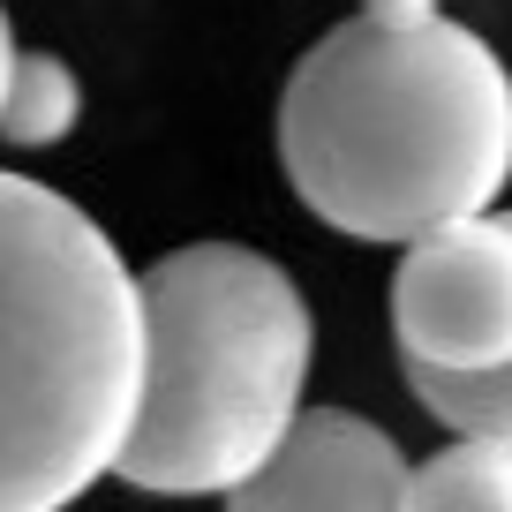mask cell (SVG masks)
<instances>
[{
	"label": "cell",
	"instance_id": "obj_2",
	"mask_svg": "<svg viewBox=\"0 0 512 512\" xmlns=\"http://www.w3.org/2000/svg\"><path fill=\"white\" fill-rule=\"evenodd\" d=\"M144 400V294L83 204L0 166V512H68Z\"/></svg>",
	"mask_w": 512,
	"mask_h": 512
},
{
	"label": "cell",
	"instance_id": "obj_6",
	"mask_svg": "<svg viewBox=\"0 0 512 512\" xmlns=\"http://www.w3.org/2000/svg\"><path fill=\"white\" fill-rule=\"evenodd\" d=\"M407 512H512V445L452 437L422 467H407Z\"/></svg>",
	"mask_w": 512,
	"mask_h": 512
},
{
	"label": "cell",
	"instance_id": "obj_8",
	"mask_svg": "<svg viewBox=\"0 0 512 512\" xmlns=\"http://www.w3.org/2000/svg\"><path fill=\"white\" fill-rule=\"evenodd\" d=\"M407 384L445 430L512 445V369H497V377H407Z\"/></svg>",
	"mask_w": 512,
	"mask_h": 512
},
{
	"label": "cell",
	"instance_id": "obj_5",
	"mask_svg": "<svg viewBox=\"0 0 512 512\" xmlns=\"http://www.w3.org/2000/svg\"><path fill=\"white\" fill-rule=\"evenodd\" d=\"M226 512H407V452L354 407H302Z\"/></svg>",
	"mask_w": 512,
	"mask_h": 512
},
{
	"label": "cell",
	"instance_id": "obj_9",
	"mask_svg": "<svg viewBox=\"0 0 512 512\" xmlns=\"http://www.w3.org/2000/svg\"><path fill=\"white\" fill-rule=\"evenodd\" d=\"M8 68H16V31H8V8H0V98H8Z\"/></svg>",
	"mask_w": 512,
	"mask_h": 512
},
{
	"label": "cell",
	"instance_id": "obj_7",
	"mask_svg": "<svg viewBox=\"0 0 512 512\" xmlns=\"http://www.w3.org/2000/svg\"><path fill=\"white\" fill-rule=\"evenodd\" d=\"M76 113H83L76 68H68L61 53H16L8 98H0V136L23 144V151H46V144H61L68 128H76Z\"/></svg>",
	"mask_w": 512,
	"mask_h": 512
},
{
	"label": "cell",
	"instance_id": "obj_1",
	"mask_svg": "<svg viewBox=\"0 0 512 512\" xmlns=\"http://www.w3.org/2000/svg\"><path fill=\"white\" fill-rule=\"evenodd\" d=\"M287 181L332 234L422 241L490 219L512 181V68L467 23L354 16L279 98Z\"/></svg>",
	"mask_w": 512,
	"mask_h": 512
},
{
	"label": "cell",
	"instance_id": "obj_3",
	"mask_svg": "<svg viewBox=\"0 0 512 512\" xmlns=\"http://www.w3.org/2000/svg\"><path fill=\"white\" fill-rule=\"evenodd\" d=\"M144 400L113 475L144 497H226L302 415L317 324L264 249L189 241L144 279Z\"/></svg>",
	"mask_w": 512,
	"mask_h": 512
},
{
	"label": "cell",
	"instance_id": "obj_4",
	"mask_svg": "<svg viewBox=\"0 0 512 512\" xmlns=\"http://www.w3.org/2000/svg\"><path fill=\"white\" fill-rule=\"evenodd\" d=\"M392 339L407 377L512 369V211L407 241L392 272Z\"/></svg>",
	"mask_w": 512,
	"mask_h": 512
}]
</instances>
